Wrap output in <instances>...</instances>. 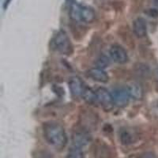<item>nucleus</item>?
<instances>
[{"label": "nucleus", "mask_w": 158, "mask_h": 158, "mask_svg": "<svg viewBox=\"0 0 158 158\" xmlns=\"http://www.w3.org/2000/svg\"><path fill=\"white\" fill-rule=\"evenodd\" d=\"M44 135L47 142L57 149L65 147L67 143V136L64 128L56 123H46L44 125Z\"/></svg>", "instance_id": "f257e3e1"}, {"label": "nucleus", "mask_w": 158, "mask_h": 158, "mask_svg": "<svg viewBox=\"0 0 158 158\" xmlns=\"http://www.w3.org/2000/svg\"><path fill=\"white\" fill-rule=\"evenodd\" d=\"M70 17L76 22L91 23L95 20L96 14L89 6L73 2L70 6Z\"/></svg>", "instance_id": "f03ea898"}, {"label": "nucleus", "mask_w": 158, "mask_h": 158, "mask_svg": "<svg viewBox=\"0 0 158 158\" xmlns=\"http://www.w3.org/2000/svg\"><path fill=\"white\" fill-rule=\"evenodd\" d=\"M52 46L56 52H60L62 54L70 53L71 44L67 32L64 31H59L52 40Z\"/></svg>", "instance_id": "7ed1b4c3"}, {"label": "nucleus", "mask_w": 158, "mask_h": 158, "mask_svg": "<svg viewBox=\"0 0 158 158\" xmlns=\"http://www.w3.org/2000/svg\"><path fill=\"white\" fill-rule=\"evenodd\" d=\"M111 97L113 103L117 106L126 105L131 98V94L128 87H118L112 90Z\"/></svg>", "instance_id": "20e7f679"}, {"label": "nucleus", "mask_w": 158, "mask_h": 158, "mask_svg": "<svg viewBox=\"0 0 158 158\" xmlns=\"http://www.w3.org/2000/svg\"><path fill=\"white\" fill-rule=\"evenodd\" d=\"M109 56L115 63L118 64H124L129 59L127 51L118 44H114L111 46L109 50Z\"/></svg>", "instance_id": "39448f33"}, {"label": "nucleus", "mask_w": 158, "mask_h": 158, "mask_svg": "<svg viewBox=\"0 0 158 158\" xmlns=\"http://www.w3.org/2000/svg\"><path fill=\"white\" fill-rule=\"evenodd\" d=\"M69 88L72 95L74 97H80L82 96L83 92L85 90L84 84L81 79L77 76L71 77L69 80Z\"/></svg>", "instance_id": "423d86ee"}, {"label": "nucleus", "mask_w": 158, "mask_h": 158, "mask_svg": "<svg viewBox=\"0 0 158 158\" xmlns=\"http://www.w3.org/2000/svg\"><path fill=\"white\" fill-rule=\"evenodd\" d=\"M96 97H97V101L103 105H109L111 103H113L111 93L103 87L96 90Z\"/></svg>", "instance_id": "0eeeda50"}, {"label": "nucleus", "mask_w": 158, "mask_h": 158, "mask_svg": "<svg viewBox=\"0 0 158 158\" xmlns=\"http://www.w3.org/2000/svg\"><path fill=\"white\" fill-rule=\"evenodd\" d=\"M133 31L138 37H144L147 34V25L146 20L138 18L133 22Z\"/></svg>", "instance_id": "6e6552de"}, {"label": "nucleus", "mask_w": 158, "mask_h": 158, "mask_svg": "<svg viewBox=\"0 0 158 158\" xmlns=\"http://www.w3.org/2000/svg\"><path fill=\"white\" fill-rule=\"evenodd\" d=\"M88 74L92 79H94V81H98V82L105 83L109 79V77H108L106 72L104 71L103 69L98 68V67L90 69L89 70Z\"/></svg>", "instance_id": "1a4fd4ad"}, {"label": "nucleus", "mask_w": 158, "mask_h": 158, "mask_svg": "<svg viewBox=\"0 0 158 158\" xmlns=\"http://www.w3.org/2000/svg\"><path fill=\"white\" fill-rule=\"evenodd\" d=\"M91 140V137L89 135L85 132H77L73 135L72 138V142H73V146H77V147H83L86 146L87 144L89 143Z\"/></svg>", "instance_id": "9d476101"}, {"label": "nucleus", "mask_w": 158, "mask_h": 158, "mask_svg": "<svg viewBox=\"0 0 158 158\" xmlns=\"http://www.w3.org/2000/svg\"><path fill=\"white\" fill-rule=\"evenodd\" d=\"M130 91V94H131V97L134 99H141L142 97V94H143V91H142V87L138 84H132L130 87H128Z\"/></svg>", "instance_id": "9b49d317"}, {"label": "nucleus", "mask_w": 158, "mask_h": 158, "mask_svg": "<svg viewBox=\"0 0 158 158\" xmlns=\"http://www.w3.org/2000/svg\"><path fill=\"white\" fill-rule=\"evenodd\" d=\"M67 158H84V154H83L81 148L75 146H72L68 151Z\"/></svg>", "instance_id": "f8f14e48"}, {"label": "nucleus", "mask_w": 158, "mask_h": 158, "mask_svg": "<svg viewBox=\"0 0 158 158\" xmlns=\"http://www.w3.org/2000/svg\"><path fill=\"white\" fill-rule=\"evenodd\" d=\"M83 98L85 101L88 103H92L94 101H97V97H96V92L93 91L89 88H85L84 92H83L82 96Z\"/></svg>", "instance_id": "ddd939ff"}, {"label": "nucleus", "mask_w": 158, "mask_h": 158, "mask_svg": "<svg viewBox=\"0 0 158 158\" xmlns=\"http://www.w3.org/2000/svg\"><path fill=\"white\" fill-rule=\"evenodd\" d=\"M120 140L123 145L127 146V145L133 143L134 136L128 131H123L120 135Z\"/></svg>", "instance_id": "4468645a"}, {"label": "nucleus", "mask_w": 158, "mask_h": 158, "mask_svg": "<svg viewBox=\"0 0 158 158\" xmlns=\"http://www.w3.org/2000/svg\"><path fill=\"white\" fill-rule=\"evenodd\" d=\"M108 64H109V61H108V59H107L106 57H101L98 59L97 61V66H98V68L103 69L104 67H108Z\"/></svg>", "instance_id": "2eb2a0df"}, {"label": "nucleus", "mask_w": 158, "mask_h": 158, "mask_svg": "<svg viewBox=\"0 0 158 158\" xmlns=\"http://www.w3.org/2000/svg\"><path fill=\"white\" fill-rule=\"evenodd\" d=\"M148 15L150 17H157L158 16V11L155 9H149Z\"/></svg>", "instance_id": "dca6fc26"}, {"label": "nucleus", "mask_w": 158, "mask_h": 158, "mask_svg": "<svg viewBox=\"0 0 158 158\" xmlns=\"http://www.w3.org/2000/svg\"><path fill=\"white\" fill-rule=\"evenodd\" d=\"M141 158H156V156H155V155L153 154L152 153H145V154L142 155V156H141Z\"/></svg>", "instance_id": "f3484780"}, {"label": "nucleus", "mask_w": 158, "mask_h": 158, "mask_svg": "<svg viewBox=\"0 0 158 158\" xmlns=\"http://www.w3.org/2000/svg\"><path fill=\"white\" fill-rule=\"evenodd\" d=\"M153 2H154L155 5H156V6L158 7V0H153Z\"/></svg>", "instance_id": "a211bd4d"}, {"label": "nucleus", "mask_w": 158, "mask_h": 158, "mask_svg": "<svg viewBox=\"0 0 158 158\" xmlns=\"http://www.w3.org/2000/svg\"><path fill=\"white\" fill-rule=\"evenodd\" d=\"M157 74H158V72H157Z\"/></svg>", "instance_id": "6ab92c4d"}]
</instances>
